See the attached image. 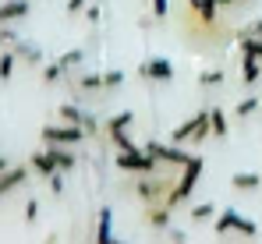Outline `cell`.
I'll list each match as a JSON object with an SVG mask.
<instances>
[{"label": "cell", "instance_id": "25", "mask_svg": "<svg viewBox=\"0 0 262 244\" xmlns=\"http://www.w3.org/2000/svg\"><path fill=\"white\" fill-rule=\"evenodd\" d=\"M199 85H202V88H216V85H223V71H220V68L199 71Z\"/></svg>", "mask_w": 262, "mask_h": 244}, {"label": "cell", "instance_id": "35", "mask_svg": "<svg viewBox=\"0 0 262 244\" xmlns=\"http://www.w3.org/2000/svg\"><path fill=\"white\" fill-rule=\"evenodd\" d=\"M170 241H174V244H184L188 237H184V230H170Z\"/></svg>", "mask_w": 262, "mask_h": 244}, {"label": "cell", "instance_id": "16", "mask_svg": "<svg viewBox=\"0 0 262 244\" xmlns=\"http://www.w3.org/2000/svg\"><path fill=\"white\" fill-rule=\"evenodd\" d=\"M29 166H32L39 177H53V173H60V170H57V163H53V156H50V149H43V152H32Z\"/></svg>", "mask_w": 262, "mask_h": 244}, {"label": "cell", "instance_id": "9", "mask_svg": "<svg viewBox=\"0 0 262 244\" xmlns=\"http://www.w3.org/2000/svg\"><path fill=\"white\" fill-rule=\"evenodd\" d=\"M29 170H32V166H7V170H0V198L11 195L14 188H21V184L29 181Z\"/></svg>", "mask_w": 262, "mask_h": 244}, {"label": "cell", "instance_id": "20", "mask_svg": "<svg viewBox=\"0 0 262 244\" xmlns=\"http://www.w3.org/2000/svg\"><path fill=\"white\" fill-rule=\"evenodd\" d=\"M14 64H18L14 50H11V46H7V50H0V81H11V75H14Z\"/></svg>", "mask_w": 262, "mask_h": 244}, {"label": "cell", "instance_id": "24", "mask_svg": "<svg viewBox=\"0 0 262 244\" xmlns=\"http://www.w3.org/2000/svg\"><path fill=\"white\" fill-rule=\"evenodd\" d=\"M209 124H213V135H216V138H227V114H223L220 106L209 110Z\"/></svg>", "mask_w": 262, "mask_h": 244}, {"label": "cell", "instance_id": "2", "mask_svg": "<svg viewBox=\"0 0 262 244\" xmlns=\"http://www.w3.org/2000/svg\"><path fill=\"white\" fill-rule=\"evenodd\" d=\"M202 170H206V160H202V156H195L188 166H181L177 184H174V191H170V198H167V205H170V209H177V205H184L188 198H191L195 184L202 181Z\"/></svg>", "mask_w": 262, "mask_h": 244}, {"label": "cell", "instance_id": "19", "mask_svg": "<svg viewBox=\"0 0 262 244\" xmlns=\"http://www.w3.org/2000/svg\"><path fill=\"white\" fill-rule=\"evenodd\" d=\"M241 78H245V85H255V81L262 78V60L245 57V60H241Z\"/></svg>", "mask_w": 262, "mask_h": 244}, {"label": "cell", "instance_id": "17", "mask_svg": "<svg viewBox=\"0 0 262 244\" xmlns=\"http://www.w3.org/2000/svg\"><path fill=\"white\" fill-rule=\"evenodd\" d=\"M131 121H135V114L131 110H121V114H114V117H106V135L110 138H117V135H124L131 127Z\"/></svg>", "mask_w": 262, "mask_h": 244}, {"label": "cell", "instance_id": "15", "mask_svg": "<svg viewBox=\"0 0 262 244\" xmlns=\"http://www.w3.org/2000/svg\"><path fill=\"white\" fill-rule=\"evenodd\" d=\"M50 149V156H53V163H57V170L60 173H68V170H75V152H71V145H46Z\"/></svg>", "mask_w": 262, "mask_h": 244}, {"label": "cell", "instance_id": "3", "mask_svg": "<svg viewBox=\"0 0 262 244\" xmlns=\"http://www.w3.org/2000/svg\"><path fill=\"white\" fill-rule=\"evenodd\" d=\"M206 135H213V124H209V110H199V114H191V117L181 124V127H174L170 142H177V145H184V142H202Z\"/></svg>", "mask_w": 262, "mask_h": 244}, {"label": "cell", "instance_id": "12", "mask_svg": "<svg viewBox=\"0 0 262 244\" xmlns=\"http://www.w3.org/2000/svg\"><path fill=\"white\" fill-rule=\"evenodd\" d=\"M29 11H32V4H29V0H4V4H0V25L21 21Z\"/></svg>", "mask_w": 262, "mask_h": 244}, {"label": "cell", "instance_id": "4", "mask_svg": "<svg viewBox=\"0 0 262 244\" xmlns=\"http://www.w3.org/2000/svg\"><path fill=\"white\" fill-rule=\"evenodd\" d=\"M39 138H43L46 145H78V142H85L89 135L78 127V124L60 121V124H46L43 131H39Z\"/></svg>", "mask_w": 262, "mask_h": 244}, {"label": "cell", "instance_id": "13", "mask_svg": "<svg viewBox=\"0 0 262 244\" xmlns=\"http://www.w3.org/2000/svg\"><path fill=\"white\" fill-rule=\"evenodd\" d=\"M14 57L21 60V64H29V68H39L43 64V50L36 46V42H25V39H14Z\"/></svg>", "mask_w": 262, "mask_h": 244}, {"label": "cell", "instance_id": "27", "mask_svg": "<svg viewBox=\"0 0 262 244\" xmlns=\"http://www.w3.org/2000/svg\"><path fill=\"white\" fill-rule=\"evenodd\" d=\"M255 110H259V96H248V99H241V103H237V110H234V114H237V117H252Z\"/></svg>", "mask_w": 262, "mask_h": 244}, {"label": "cell", "instance_id": "34", "mask_svg": "<svg viewBox=\"0 0 262 244\" xmlns=\"http://www.w3.org/2000/svg\"><path fill=\"white\" fill-rule=\"evenodd\" d=\"M245 32H252V36H259V39H262V18H259V21H252Z\"/></svg>", "mask_w": 262, "mask_h": 244}, {"label": "cell", "instance_id": "1", "mask_svg": "<svg viewBox=\"0 0 262 244\" xmlns=\"http://www.w3.org/2000/svg\"><path fill=\"white\" fill-rule=\"evenodd\" d=\"M213 234H216V237L241 234L245 241H252V237L259 234V223H255V219H248V216H241L237 209H220L216 219H213Z\"/></svg>", "mask_w": 262, "mask_h": 244}, {"label": "cell", "instance_id": "33", "mask_svg": "<svg viewBox=\"0 0 262 244\" xmlns=\"http://www.w3.org/2000/svg\"><path fill=\"white\" fill-rule=\"evenodd\" d=\"M85 18L92 21V25H96V21L103 18V11H99V4H89V7H85Z\"/></svg>", "mask_w": 262, "mask_h": 244}, {"label": "cell", "instance_id": "11", "mask_svg": "<svg viewBox=\"0 0 262 244\" xmlns=\"http://www.w3.org/2000/svg\"><path fill=\"white\" fill-rule=\"evenodd\" d=\"M92 244H114V209H110V205L99 209V219H96V241Z\"/></svg>", "mask_w": 262, "mask_h": 244}, {"label": "cell", "instance_id": "6", "mask_svg": "<svg viewBox=\"0 0 262 244\" xmlns=\"http://www.w3.org/2000/svg\"><path fill=\"white\" fill-rule=\"evenodd\" d=\"M117 170H124V173H156L160 163L145 149H131V152H117Z\"/></svg>", "mask_w": 262, "mask_h": 244}, {"label": "cell", "instance_id": "29", "mask_svg": "<svg viewBox=\"0 0 262 244\" xmlns=\"http://www.w3.org/2000/svg\"><path fill=\"white\" fill-rule=\"evenodd\" d=\"M170 14V0H152V18H167Z\"/></svg>", "mask_w": 262, "mask_h": 244}, {"label": "cell", "instance_id": "21", "mask_svg": "<svg viewBox=\"0 0 262 244\" xmlns=\"http://www.w3.org/2000/svg\"><path fill=\"white\" fill-rule=\"evenodd\" d=\"M82 60H85V50H68V53H60V57H57V64H60V71H64V75H68L71 68H78Z\"/></svg>", "mask_w": 262, "mask_h": 244}, {"label": "cell", "instance_id": "32", "mask_svg": "<svg viewBox=\"0 0 262 244\" xmlns=\"http://www.w3.org/2000/svg\"><path fill=\"white\" fill-rule=\"evenodd\" d=\"M89 7V0H68V14H82Z\"/></svg>", "mask_w": 262, "mask_h": 244}, {"label": "cell", "instance_id": "31", "mask_svg": "<svg viewBox=\"0 0 262 244\" xmlns=\"http://www.w3.org/2000/svg\"><path fill=\"white\" fill-rule=\"evenodd\" d=\"M46 181H50V191H53V195L64 191V177H60V173H53V177H46Z\"/></svg>", "mask_w": 262, "mask_h": 244}, {"label": "cell", "instance_id": "14", "mask_svg": "<svg viewBox=\"0 0 262 244\" xmlns=\"http://www.w3.org/2000/svg\"><path fill=\"white\" fill-rule=\"evenodd\" d=\"M230 188H234V191H259L262 188V173H255V170L230 173Z\"/></svg>", "mask_w": 262, "mask_h": 244}, {"label": "cell", "instance_id": "23", "mask_svg": "<svg viewBox=\"0 0 262 244\" xmlns=\"http://www.w3.org/2000/svg\"><path fill=\"white\" fill-rule=\"evenodd\" d=\"M191 219H195V223L216 219V205H213V202H199V205H191Z\"/></svg>", "mask_w": 262, "mask_h": 244}, {"label": "cell", "instance_id": "26", "mask_svg": "<svg viewBox=\"0 0 262 244\" xmlns=\"http://www.w3.org/2000/svg\"><path fill=\"white\" fill-rule=\"evenodd\" d=\"M124 85V71L121 68H110V71H103V88L110 92V88H121Z\"/></svg>", "mask_w": 262, "mask_h": 244}, {"label": "cell", "instance_id": "30", "mask_svg": "<svg viewBox=\"0 0 262 244\" xmlns=\"http://www.w3.org/2000/svg\"><path fill=\"white\" fill-rule=\"evenodd\" d=\"M36 216H39V198H29V202H25V219L36 223Z\"/></svg>", "mask_w": 262, "mask_h": 244}, {"label": "cell", "instance_id": "22", "mask_svg": "<svg viewBox=\"0 0 262 244\" xmlns=\"http://www.w3.org/2000/svg\"><path fill=\"white\" fill-rule=\"evenodd\" d=\"M75 88H78V92H99V88H103V75L89 71V75H82V78L75 81Z\"/></svg>", "mask_w": 262, "mask_h": 244}, {"label": "cell", "instance_id": "18", "mask_svg": "<svg viewBox=\"0 0 262 244\" xmlns=\"http://www.w3.org/2000/svg\"><path fill=\"white\" fill-rule=\"evenodd\" d=\"M237 46H241V57H255V60H262V39L259 36L241 32V36H237Z\"/></svg>", "mask_w": 262, "mask_h": 244}, {"label": "cell", "instance_id": "37", "mask_svg": "<svg viewBox=\"0 0 262 244\" xmlns=\"http://www.w3.org/2000/svg\"><path fill=\"white\" fill-rule=\"evenodd\" d=\"M43 244H57V234H50V237H46V241Z\"/></svg>", "mask_w": 262, "mask_h": 244}, {"label": "cell", "instance_id": "10", "mask_svg": "<svg viewBox=\"0 0 262 244\" xmlns=\"http://www.w3.org/2000/svg\"><path fill=\"white\" fill-rule=\"evenodd\" d=\"M170 205L167 202H152V205H145V223L149 227H156V230H170Z\"/></svg>", "mask_w": 262, "mask_h": 244}, {"label": "cell", "instance_id": "38", "mask_svg": "<svg viewBox=\"0 0 262 244\" xmlns=\"http://www.w3.org/2000/svg\"><path fill=\"white\" fill-rule=\"evenodd\" d=\"M114 244H124V241H114Z\"/></svg>", "mask_w": 262, "mask_h": 244}, {"label": "cell", "instance_id": "5", "mask_svg": "<svg viewBox=\"0 0 262 244\" xmlns=\"http://www.w3.org/2000/svg\"><path fill=\"white\" fill-rule=\"evenodd\" d=\"M145 152H149L156 163H167L170 170H181V166H188V163L195 160V156L184 152L177 142H170V145H163V142H145Z\"/></svg>", "mask_w": 262, "mask_h": 244}, {"label": "cell", "instance_id": "36", "mask_svg": "<svg viewBox=\"0 0 262 244\" xmlns=\"http://www.w3.org/2000/svg\"><path fill=\"white\" fill-rule=\"evenodd\" d=\"M199 7H202V0H188V11H195V14H199Z\"/></svg>", "mask_w": 262, "mask_h": 244}, {"label": "cell", "instance_id": "8", "mask_svg": "<svg viewBox=\"0 0 262 244\" xmlns=\"http://www.w3.org/2000/svg\"><path fill=\"white\" fill-rule=\"evenodd\" d=\"M138 75L149 78V81H170L174 78V64L167 57H149V60L138 64Z\"/></svg>", "mask_w": 262, "mask_h": 244}, {"label": "cell", "instance_id": "7", "mask_svg": "<svg viewBox=\"0 0 262 244\" xmlns=\"http://www.w3.org/2000/svg\"><path fill=\"white\" fill-rule=\"evenodd\" d=\"M57 117H60V121H68V124H78V127L85 131L89 138H92V135L99 131V124H96V117H92L89 110H82V106H75V103H64V106L57 110Z\"/></svg>", "mask_w": 262, "mask_h": 244}, {"label": "cell", "instance_id": "28", "mask_svg": "<svg viewBox=\"0 0 262 244\" xmlns=\"http://www.w3.org/2000/svg\"><path fill=\"white\" fill-rule=\"evenodd\" d=\"M60 78H64V71H60V64H57V60L43 68V81H50V85H53V81H60Z\"/></svg>", "mask_w": 262, "mask_h": 244}]
</instances>
